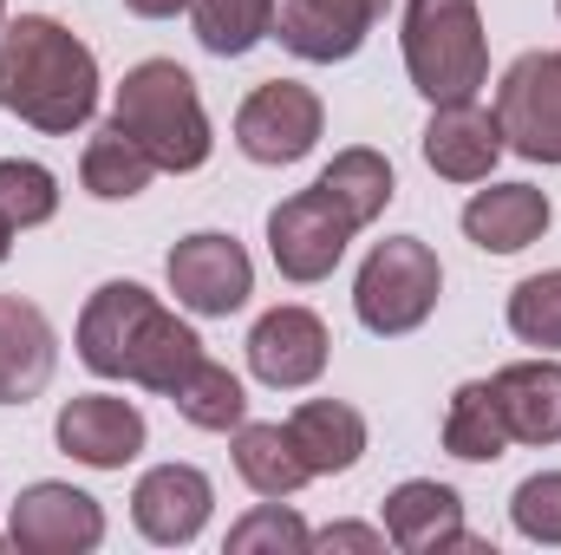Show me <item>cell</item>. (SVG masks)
Returning <instances> with one entry per match:
<instances>
[{"label":"cell","instance_id":"22","mask_svg":"<svg viewBox=\"0 0 561 555\" xmlns=\"http://www.w3.org/2000/svg\"><path fill=\"white\" fill-rule=\"evenodd\" d=\"M150 177H157V163H150V150H144L118 118L112 125H99L92 138H85V157H79V183L92 190V196H105V203H131L138 190H150Z\"/></svg>","mask_w":561,"mask_h":555},{"label":"cell","instance_id":"6","mask_svg":"<svg viewBox=\"0 0 561 555\" xmlns=\"http://www.w3.org/2000/svg\"><path fill=\"white\" fill-rule=\"evenodd\" d=\"M359 229H353V216L313 183V190H294L287 203L268 209V256H275V269L287 281H327L340 269V256H346V242H353Z\"/></svg>","mask_w":561,"mask_h":555},{"label":"cell","instance_id":"31","mask_svg":"<svg viewBox=\"0 0 561 555\" xmlns=\"http://www.w3.org/2000/svg\"><path fill=\"white\" fill-rule=\"evenodd\" d=\"M313 550H359V555H379L386 550V530H366V523H333V530H320L313 536Z\"/></svg>","mask_w":561,"mask_h":555},{"label":"cell","instance_id":"25","mask_svg":"<svg viewBox=\"0 0 561 555\" xmlns=\"http://www.w3.org/2000/svg\"><path fill=\"white\" fill-rule=\"evenodd\" d=\"M170 406L183 424H196V431H236L242 418H249V393H242V380L229 373V366H216L209 353L176 380V393H170Z\"/></svg>","mask_w":561,"mask_h":555},{"label":"cell","instance_id":"13","mask_svg":"<svg viewBox=\"0 0 561 555\" xmlns=\"http://www.w3.org/2000/svg\"><path fill=\"white\" fill-rule=\"evenodd\" d=\"M392 0H280L275 33L280 46L307 66H340L366 46L373 20L386 13Z\"/></svg>","mask_w":561,"mask_h":555},{"label":"cell","instance_id":"24","mask_svg":"<svg viewBox=\"0 0 561 555\" xmlns=\"http://www.w3.org/2000/svg\"><path fill=\"white\" fill-rule=\"evenodd\" d=\"M320 190L353 216V229H366V223H379V216H386V203L399 196V177H392V163H386L379 150L353 144V150H340V157L320 170Z\"/></svg>","mask_w":561,"mask_h":555},{"label":"cell","instance_id":"11","mask_svg":"<svg viewBox=\"0 0 561 555\" xmlns=\"http://www.w3.org/2000/svg\"><path fill=\"white\" fill-rule=\"evenodd\" d=\"M327 320L313 307H268L255 327H249V366L262 386L275 393H300L327 373Z\"/></svg>","mask_w":561,"mask_h":555},{"label":"cell","instance_id":"7","mask_svg":"<svg viewBox=\"0 0 561 555\" xmlns=\"http://www.w3.org/2000/svg\"><path fill=\"white\" fill-rule=\"evenodd\" d=\"M503 144L529 163H561V53H523L496 86Z\"/></svg>","mask_w":561,"mask_h":555},{"label":"cell","instance_id":"1","mask_svg":"<svg viewBox=\"0 0 561 555\" xmlns=\"http://www.w3.org/2000/svg\"><path fill=\"white\" fill-rule=\"evenodd\" d=\"M0 112H13L33 132H79L99 112V59L92 46L46 20V13H20L0 26Z\"/></svg>","mask_w":561,"mask_h":555},{"label":"cell","instance_id":"26","mask_svg":"<svg viewBox=\"0 0 561 555\" xmlns=\"http://www.w3.org/2000/svg\"><path fill=\"white\" fill-rule=\"evenodd\" d=\"M196 13V39L216 59H242L249 46H262L275 33V0H190Z\"/></svg>","mask_w":561,"mask_h":555},{"label":"cell","instance_id":"16","mask_svg":"<svg viewBox=\"0 0 561 555\" xmlns=\"http://www.w3.org/2000/svg\"><path fill=\"white\" fill-rule=\"evenodd\" d=\"M503 150H510V144H503L496 112H483V105H470V99L437 105L431 125H424V163H431L437 177H450V183H483Z\"/></svg>","mask_w":561,"mask_h":555},{"label":"cell","instance_id":"28","mask_svg":"<svg viewBox=\"0 0 561 555\" xmlns=\"http://www.w3.org/2000/svg\"><path fill=\"white\" fill-rule=\"evenodd\" d=\"M307 550H313V530H307L280 497L255 503V510L229 530V555H307Z\"/></svg>","mask_w":561,"mask_h":555},{"label":"cell","instance_id":"2","mask_svg":"<svg viewBox=\"0 0 561 555\" xmlns=\"http://www.w3.org/2000/svg\"><path fill=\"white\" fill-rule=\"evenodd\" d=\"M79 360L99 380H131L144 393H176V380L203 360V340L138 281H105L79 314Z\"/></svg>","mask_w":561,"mask_h":555},{"label":"cell","instance_id":"29","mask_svg":"<svg viewBox=\"0 0 561 555\" xmlns=\"http://www.w3.org/2000/svg\"><path fill=\"white\" fill-rule=\"evenodd\" d=\"M510 333L523 347H561V269L510 287Z\"/></svg>","mask_w":561,"mask_h":555},{"label":"cell","instance_id":"20","mask_svg":"<svg viewBox=\"0 0 561 555\" xmlns=\"http://www.w3.org/2000/svg\"><path fill=\"white\" fill-rule=\"evenodd\" d=\"M287 431H294V444H300L313 477H340L366 451V418L353 412L346 399H307L300 412L287 418Z\"/></svg>","mask_w":561,"mask_h":555},{"label":"cell","instance_id":"33","mask_svg":"<svg viewBox=\"0 0 561 555\" xmlns=\"http://www.w3.org/2000/svg\"><path fill=\"white\" fill-rule=\"evenodd\" d=\"M7 249H13V223L0 216V262H7Z\"/></svg>","mask_w":561,"mask_h":555},{"label":"cell","instance_id":"3","mask_svg":"<svg viewBox=\"0 0 561 555\" xmlns=\"http://www.w3.org/2000/svg\"><path fill=\"white\" fill-rule=\"evenodd\" d=\"M112 118L131 132V138L150 150V163L157 170H203L209 163V112H203V92H196V79L176 66V59H144L125 72V86H118V105H112Z\"/></svg>","mask_w":561,"mask_h":555},{"label":"cell","instance_id":"4","mask_svg":"<svg viewBox=\"0 0 561 555\" xmlns=\"http://www.w3.org/2000/svg\"><path fill=\"white\" fill-rule=\"evenodd\" d=\"M405 72L431 105L477 99V86L490 79L477 0H405Z\"/></svg>","mask_w":561,"mask_h":555},{"label":"cell","instance_id":"8","mask_svg":"<svg viewBox=\"0 0 561 555\" xmlns=\"http://www.w3.org/2000/svg\"><path fill=\"white\" fill-rule=\"evenodd\" d=\"M163 275H170V294H176L190 314H209V320L236 314V307L255 294V262H249V249H242L236 236H222V229L183 236V242L170 249Z\"/></svg>","mask_w":561,"mask_h":555},{"label":"cell","instance_id":"34","mask_svg":"<svg viewBox=\"0 0 561 555\" xmlns=\"http://www.w3.org/2000/svg\"><path fill=\"white\" fill-rule=\"evenodd\" d=\"M0 26H7V0H0Z\"/></svg>","mask_w":561,"mask_h":555},{"label":"cell","instance_id":"12","mask_svg":"<svg viewBox=\"0 0 561 555\" xmlns=\"http://www.w3.org/2000/svg\"><path fill=\"white\" fill-rule=\"evenodd\" d=\"M53 438H59L66 457H79L92 471H125L144 451V412L118 393H79V399L59 406Z\"/></svg>","mask_w":561,"mask_h":555},{"label":"cell","instance_id":"19","mask_svg":"<svg viewBox=\"0 0 561 555\" xmlns=\"http://www.w3.org/2000/svg\"><path fill=\"white\" fill-rule=\"evenodd\" d=\"M490 386L516 444H561V360H516Z\"/></svg>","mask_w":561,"mask_h":555},{"label":"cell","instance_id":"35","mask_svg":"<svg viewBox=\"0 0 561 555\" xmlns=\"http://www.w3.org/2000/svg\"><path fill=\"white\" fill-rule=\"evenodd\" d=\"M556 13H561V7H556Z\"/></svg>","mask_w":561,"mask_h":555},{"label":"cell","instance_id":"10","mask_svg":"<svg viewBox=\"0 0 561 555\" xmlns=\"http://www.w3.org/2000/svg\"><path fill=\"white\" fill-rule=\"evenodd\" d=\"M7 536L26 555H85L105 543V510L72 484H33L7 517Z\"/></svg>","mask_w":561,"mask_h":555},{"label":"cell","instance_id":"14","mask_svg":"<svg viewBox=\"0 0 561 555\" xmlns=\"http://www.w3.org/2000/svg\"><path fill=\"white\" fill-rule=\"evenodd\" d=\"M209 503H216V490H209V477L196 464H157V471H144L138 490H131V523L150 543L183 550V543L203 536Z\"/></svg>","mask_w":561,"mask_h":555},{"label":"cell","instance_id":"17","mask_svg":"<svg viewBox=\"0 0 561 555\" xmlns=\"http://www.w3.org/2000/svg\"><path fill=\"white\" fill-rule=\"evenodd\" d=\"M59 366V340H53V320L20 301V294H0V406H26L46 393Z\"/></svg>","mask_w":561,"mask_h":555},{"label":"cell","instance_id":"30","mask_svg":"<svg viewBox=\"0 0 561 555\" xmlns=\"http://www.w3.org/2000/svg\"><path fill=\"white\" fill-rule=\"evenodd\" d=\"M510 523L529 536V543H561V471H536V477H523L516 484V497H510Z\"/></svg>","mask_w":561,"mask_h":555},{"label":"cell","instance_id":"5","mask_svg":"<svg viewBox=\"0 0 561 555\" xmlns=\"http://www.w3.org/2000/svg\"><path fill=\"white\" fill-rule=\"evenodd\" d=\"M437 294H444L437 249L419 242V236H386V242L366 256L359 281H353V314H359L366 333L399 340V333H419L424 320H431Z\"/></svg>","mask_w":561,"mask_h":555},{"label":"cell","instance_id":"23","mask_svg":"<svg viewBox=\"0 0 561 555\" xmlns=\"http://www.w3.org/2000/svg\"><path fill=\"white\" fill-rule=\"evenodd\" d=\"M236 471L255 497H294L313 477L287 424H249V418L236 424Z\"/></svg>","mask_w":561,"mask_h":555},{"label":"cell","instance_id":"15","mask_svg":"<svg viewBox=\"0 0 561 555\" xmlns=\"http://www.w3.org/2000/svg\"><path fill=\"white\" fill-rule=\"evenodd\" d=\"M386 543L405 555H437V550H483L463 530V497L437 477H412L386 497Z\"/></svg>","mask_w":561,"mask_h":555},{"label":"cell","instance_id":"18","mask_svg":"<svg viewBox=\"0 0 561 555\" xmlns=\"http://www.w3.org/2000/svg\"><path fill=\"white\" fill-rule=\"evenodd\" d=\"M549 223H556V203L536 183H490L463 203V236L483 256H516V249L542 242Z\"/></svg>","mask_w":561,"mask_h":555},{"label":"cell","instance_id":"9","mask_svg":"<svg viewBox=\"0 0 561 555\" xmlns=\"http://www.w3.org/2000/svg\"><path fill=\"white\" fill-rule=\"evenodd\" d=\"M320 125H327V112H320V99H313L300 79H268V86H255V92L242 99V112H236V144H242V157H255V163H300V157L320 144Z\"/></svg>","mask_w":561,"mask_h":555},{"label":"cell","instance_id":"32","mask_svg":"<svg viewBox=\"0 0 561 555\" xmlns=\"http://www.w3.org/2000/svg\"><path fill=\"white\" fill-rule=\"evenodd\" d=\"M125 7H131L138 20H170V13H183L190 0H125Z\"/></svg>","mask_w":561,"mask_h":555},{"label":"cell","instance_id":"27","mask_svg":"<svg viewBox=\"0 0 561 555\" xmlns=\"http://www.w3.org/2000/svg\"><path fill=\"white\" fill-rule=\"evenodd\" d=\"M0 216L13 229H39L59 216V177L33 157H0Z\"/></svg>","mask_w":561,"mask_h":555},{"label":"cell","instance_id":"21","mask_svg":"<svg viewBox=\"0 0 561 555\" xmlns=\"http://www.w3.org/2000/svg\"><path fill=\"white\" fill-rule=\"evenodd\" d=\"M510 418L496 406V386L490 380H470L450 393V412H444V451L463 457V464H496L510 451Z\"/></svg>","mask_w":561,"mask_h":555}]
</instances>
